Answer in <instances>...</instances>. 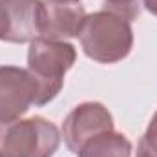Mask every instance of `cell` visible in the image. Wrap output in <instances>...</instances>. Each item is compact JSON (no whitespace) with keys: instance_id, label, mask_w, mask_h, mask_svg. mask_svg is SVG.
I'll use <instances>...</instances> for the list:
<instances>
[{"instance_id":"obj_3","label":"cell","mask_w":157,"mask_h":157,"mask_svg":"<svg viewBox=\"0 0 157 157\" xmlns=\"http://www.w3.org/2000/svg\"><path fill=\"white\" fill-rule=\"evenodd\" d=\"M60 139L59 128L40 115L0 122V157H53Z\"/></svg>"},{"instance_id":"obj_11","label":"cell","mask_w":157,"mask_h":157,"mask_svg":"<svg viewBox=\"0 0 157 157\" xmlns=\"http://www.w3.org/2000/svg\"><path fill=\"white\" fill-rule=\"evenodd\" d=\"M143 6L148 13H152L154 17H157V0H143Z\"/></svg>"},{"instance_id":"obj_1","label":"cell","mask_w":157,"mask_h":157,"mask_svg":"<svg viewBox=\"0 0 157 157\" xmlns=\"http://www.w3.org/2000/svg\"><path fill=\"white\" fill-rule=\"evenodd\" d=\"M78 40L88 59L99 64H115L126 59L133 48L132 22L110 9L86 15Z\"/></svg>"},{"instance_id":"obj_6","label":"cell","mask_w":157,"mask_h":157,"mask_svg":"<svg viewBox=\"0 0 157 157\" xmlns=\"http://www.w3.org/2000/svg\"><path fill=\"white\" fill-rule=\"evenodd\" d=\"M42 0H0V40L24 44L42 37Z\"/></svg>"},{"instance_id":"obj_2","label":"cell","mask_w":157,"mask_h":157,"mask_svg":"<svg viewBox=\"0 0 157 157\" xmlns=\"http://www.w3.org/2000/svg\"><path fill=\"white\" fill-rule=\"evenodd\" d=\"M77 51L66 40L37 39L28 49V71L39 86L35 106L51 102L64 86V75L73 68Z\"/></svg>"},{"instance_id":"obj_5","label":"cell","mask_w":157,"mask_h":157,"mask_svg":"<svg viewBox=\"0 0 157 157\" xmlns=\"http://www.w3.org/2000/svg\"><path fill=\"white\" fill-rule=\"evenodd\" d=\"M39 86L28 68L0 66V122L20 119L37 102Z\"/></svg>"},{"instance_id":"obj_8","label":"cell","mask_w":157,"mask_h":157,"mask_svg":"<svg viewBox=\"0 0 157 157\" xmlns=\"http://www.w3.org/2000/svg\"><path fill=\"white\" fill-rule=\"evenodd\" d=\"M77 157H132V143L124 133L112 130L88 141Z\"/></svg>"},{"instance_id":"obj_10","label":"cell","mask_w":157,"mask_h":157,"mask_svg":"<svg viewBox=\"0 0 157 157\" xmlns=\"http://www.w3.org/2000/svg\"><path fill=\"white\" fill-rule=\"evenodd\" d=\"M104 9L115 11L119 15H122L124 18H128L130 22L135 20L141 13L137 0H104Z\"/></svg>"},{"instance_id":"obj_7","label":"cell","mask_w":157,"mask_h":157,"mask_svg":"<svg viewBox=\"0 0 157 157\" xmlns=\"http://www.w3.org/2000/svg\"><path fill=\"white\" fill-rule=\"evenodd\" d=\"M86 9L80 2L66 0H42L40 15V39L66 40L78 37L86 18Z\"/></svg>"},{"instance_id":"obj_9","label":"cell","mask_w":157,"mask_h":157,"mask_svg":"<svg viewBox=\"0 0 157 157\" xmlns=\"http://www.w3.org/2000/svg\"><path fill=\"white\" fill-rule=\"evenodd\" d=\"M135 157H157V112L148 122V128L137 144Z\"/></svg>"},{"instance_id":"obj_12","label":"cell","mask_w":157,"mask_h":157,"mask_svg":"<svg viewBox=\"0 0 157 157\" xmlns=\"http://www.w3.org/2000/svg\"><path fill=\"white\" fill-rule=\"evenodd\" d=\"M66 2H80V0H66Z\"/></svg>"},{"instance_id":"obj_4","label":"cell","mask_w":157,"mask_h":157,"mask_svg":"<svg viewBox=\"0 0 157 157\" xmlns=\"http://www.w3.org/2000/svg\"><path fill=\"white\" fill-rule=\"evenodd\" d=\"M112 130H113V117L110 110L95 101L80 102L66 115L62 122L64 143L75 155L88 141Z\"/></svg>"}]
</instances>
